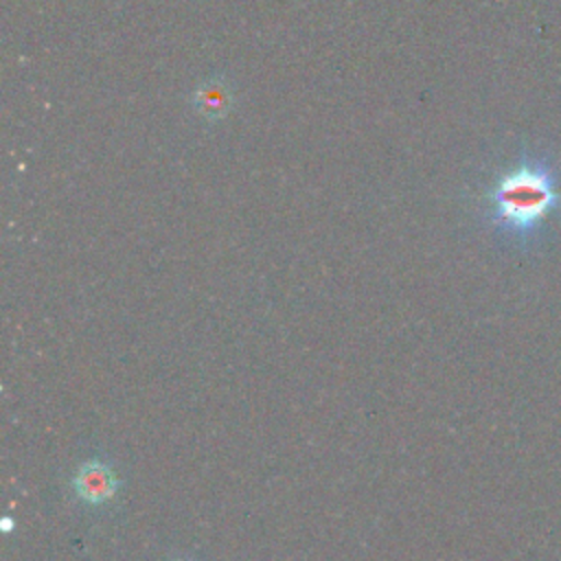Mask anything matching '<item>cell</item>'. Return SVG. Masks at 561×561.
Returning <instances> with one entry per match:
<instances>
[{
    "mask_svg": "<svg viewBox=\"0 0 561 561\" xmlns=\"http://www.w3.org/2000/svg\"><path fill=\"white\" fill-rule=\"evenodd\" d=\"M559 173L546 158L526 156L502 171L486 193L493 224L511 232H528L559 204Z\"/></svg>",
    "mask_w": 561,
    "mask_h": 561,
    "instance_id": "obj_1",
    "label": "cell"
},
{
    "mask_svg": "<svg viewBox=\"0 0 561 561\" xmlns=\"http://www.w3.org/2000/svg\"><path fill=\"white\" fill-rule=\"evenodd\" d=\"M70 493L85 508H105L121 493V476L110 460L88 458L72 471Z\"/></svg>",
    "mask_w": 561,
    "mask_h": 561,
    "instance_id": "obj_2",
    "label": "cell"
},
{
    "mask_svg": "<svg viewBox=\"0 0 561 561\" xmlns=\"http://www.w3.org/2000/svg\"><path fill=\"white\" fill-rule=\"evenodd\" d=\"M232 105L230 88L219 79H208L206 83L197 85L193 94V107L206 118V121H219L228 114Z\"/></svg>",
    "mask_w": 561,
    "mask_h": 561,
    "instance_id": "obj_3",
    "label": "cell"
},
{
    "mask_svg": "<svg viewBox=\"0 0 561 561\" xmlns=\"http://www.w3.org/2000/svg\"><path fill=\"white\" fill-rule=\"evenodd\" d=\"M175 561H184V559H175Z\"/></svg>",
    "mask_w": 561,
    "mask_h": 561,
    "instance_id": "obj_4",
    "label": "cell"
}]
</instances>
